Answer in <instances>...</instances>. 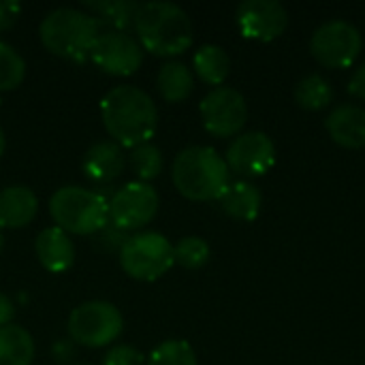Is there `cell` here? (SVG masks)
Returning a JSON list of instances; mask_svg holds the SVG:
<instances>
[{
  "instance_id": "6da1fadb",
  "label": "cell",
  "mask_w": 365,
  "mask_h": 365,
  "mask_svg": "<svg viewBox=\"0 0 365 365\" xmlns=\"http://www.w3.org/2000/svg\"><path fill=\"white\" fill-rule=\"evenodd\" d=\"M101 118L113 141L124 148L150 141L158 124V111L152 96L133 83L115 86L105 94L101 101Z\"/></svg>"
},
{
  "instance_id": "7a4b0ae2",
  "label": "cell",
  "mask_w": 365,
  "mask_h": 365,
  "mask_svg": "<svg viewBox=\"0 0 365 365\" xmlns=\"http://www.w3.org/2000/svg\"><path fill=\"white\" fill-rule=\"evenodd\" d=\"M171 178L186 199L214 201L229 186V167L214 148L190 145L175 156Z\"/></svg>"
},
{
  "instance_id": "3957f363",
  "label": "cell",
  "mask_w": 365,
  "mask_h": 365,
  "mask_svg": "<svg viewBox=\"0 0 365 365\" xmlns=\"http://www.w3.org/2000/svg\"><path fill=\"white\" fill-rule=\"evenodd\" d=\"M135 30L141 47L156 56H178L192 45L190 17L173 2L141 4Z\"/></svg>"
},
{
  "instance_id": "277c9868",
  "label": "cell",
  "mask_w": 365,
  "mask_h": 365,
  "mask_svg": "<svg viewBox=\"0 0 365 365\" xmlns=\"http://www.w3.org/2000/svg\"><path fill=\"white\" fill-rule=\"evenodd\" d=\"M41 43L56 56L81 62L90 58L101 24L86 11L60 6L47 13L38 26Z\"/></svg>"
},
{
  "instance_id": "5b68a950",
  "label": "cell",
  "mask_w": 365,
  "mask_h": 365,
  "mask_svg": "<svg viewBox=\"0 0 365 365\" xmlns=\"http://www.w3.org/2000/svg\"><path fill=\"white\" fill-rule=\"evenodd\" d=\"M49 214L66 233L92 235L109 222V201L90 188L62 186L49 199Z\"/></svg>"
},
{
  "instance_id": "8992f818",
  "label": "cell",
  "mask_w": 365,
  "mask_h": 365,
  "mask_svg": "<svg viewBox=\"0 0 365 365\" xmlns=\"http://www.w3.org/2000/svg\"><path fill=\"white\" fill-rule=\"evenodd\" d=\"M173 263L175 259L171 242L156 231L135 233L126 237L124 246L120 248V265L135 280H158L171 269Z\"/></svg>"
},
{
  "instance_id": "52a82bcc",
  "label": "cell",
  "mask_w": 365,
  "mask_h": 365,
  "mask_svg": "<svg viewBox=\"0 0 365 365\" xmlns=\"http://www.w3.org/2000/svg\"><path fill=\"white\" fill-rule=\"evenodd\" d=\"M122 334V314L109 302H86L68 317V336L75 344L101 349Z\"/></svg>"
},
{
  "instance_id": "ba28073f",
  "label": "cell",
  "mask_w": 365,
  "mask_h": 365,
  "mask_svg": "<svg viewBox=\"0 0 365 365\" xmlns=\"http://www.w3.org/2000/svg\"><path fill=\"white\" fill-rule=\"evenodd\" d=\"M361 45V32L344 19L323 24L310 38L312 56L327 68H349L357 60Z\"/></svg>"
},
{
  "instance_id": "9c48e42d",
  "label": "cell",
  "mask_w": 365,
  "mask_h": 365,
  "mask_svg": "<svg viewBox=\"0 0 365 365\" xmlns=\"http://www.w3.org/2000/svg\"><path fill=\"white\" fill-rule=\"evenodd\" d=\"M199 111L205 130L220 139L237 135L248 120L246 98L229 86H220L207 92L199 105Z\"/></svg>"
},
{
  "instance_id": "30bf717a",
  "label": "cell",
  "mask_w": 365,
  "mask_h": 365,
  "mask_svg": "<svg viewBox=\"0 0 365 365\" xmlns=\"http://www.w3.org/2000/svg\"><path fill=\"white\" fill-rule=\"evenodd\" d=\"M158 212V192L145 182H128L109 201V220L120 231H137Z\"/></svg>"
},
{
  "instance_id": "8fae6325",
  "label": "cell",
  "mask_w": 365,
  "mask_h": 365,
  "mask_svg": "<svg viewBox=\"0 0 365 365\" xmlns=\"http://www.w3.org/2000/svg\"><path fill=\"white\" fill-rule=\"evenodd\" d=\"M90 60L109 75H133L143 62V47L133 34L107 28L96 36Z\"/></svg>"
},
{
  "instance_id": "7c38bea8",
  "label": "cell",
  "mask_w": 365,
  "mask_h": 365,
  "mask_svg": "<svg viewBox=\"0 0 365 365\" xmlns=\"http://www.w3.org/2000/svg\"><path fill=\"white\" fill-rule=\"evenodd\" d=\"M225 163L229 171L244 178L265 175L276 163V145L261 130H248L235 137L227 150Z\"/></svg>"
},
{
  "instance_id": "4fadbf2b",
  "label": "cell",
  "mask_w": 365,
  "mask_h": 365,
  "mask_svg": "<svg viewBox=\"0 0 365 365\" xmlns=\"http://www.w3.org/2000/svg\"><path fill=\"white\" fill-rule=\"evenodd\" d=\"M289 24L287 9L276 0H246L237 6V26L246 38L274 41Z\"/></svg>"
},
{
  "instance_id": "5bb4252c",
  "label": "cell",
  "mask_w": 365,
  "mask_h": 365,
  "mask_svg": "<svg viewBox=\"0 0 365 365\" xmlns=\"http://www.w3.org/2000/svg\"><path fill=\"white\" fill-rule=\"evenodd\" d=\"M34 252L38 263L51 274H62L71 269L75 261V244L60 227L43 229L34 242Z\"/></svg>"
},
{
  "instance_id": "9a60e30c",
  "label": "cell",
  "mask_w": 365,
  "mask_h": 365,
  "mask_svg": "<svg viewBox=\"0 0 365 365\" xmlns=\"http://www.w3.org/2000/svg\"><path fill=\"white\" fill-rule=\"evenodd\" d=\"M126 167V156L122 145L115 141H98L94 143L81 160L83 175L96 184L113 182Z\"/></svg>"
},
{
  "instance_id": "2e32d148",
  "label": "cell",
  "mask_w": 365,
  "mask_h": 365,
  "mask_svg": "<svg viewBox=\"0 0 365 365\" xmlns=\"http://www.w3.org/2000/svg\"><path fill=\"white\" fill-rule=\"evenodd\" d=\"M329 137L349 150L365 145V109L357 105H338L325 120Z\"/></svg>"
},
{
  "instance_id": "e0dca14e",
  "label": "cell",
  "mask_w": 365,
  "mask_h": 365,
  "mask_svg": "<svg viewBox=\"0 0 365 365\" xmlns=\"http://www.w3.org/2000/svg\"><path fill=\"white\" fill-rule=\"evenodd\" d=\"M38 199L21 184L6 186L0 190V229H21L36 216Z\"/></svg>"
},
{
  "instance_id": "ac0fdd59",
  "label": "cell",
  "mask_w": 365,
  "mask_h": 365,
  "mask_svg": "<svg viewBox=\"0 0 365 365\" xmlns=\"http://www.w3.org/2000/svg\"><path fill=\"white\" fill-rule=\"evenodd\" d=\"M218 201L222 210L235 220L252 222L261 212V190L246 180L229 182Z\"/></svg>"
},
{
  "instance_id": "d6986e66",
  "label": "cell",
  "mask_w": 365,
  "mask_h": 365,
  "mask_svg": "<svg viewBox=\"0 0 365 365\" xmlns=\"http://www.w3.org/2000/svg\"><path fill=\"white\" fill-rule=\"evenodd\" d=\"M139 6H141L139 2H130V0L83 2L86 13H90L98 24L103 21L105 26H109V30H122V32H126L128 28H135Z\"/></svg>"
},
{
  "instance_id": "ffe728a7",
  "label": "cell",
  "mask_w": 365,
  "mask_h": 365,
  "mask_svg": "<svg viewBox=\"0 0 365 365\" xmlns=\"http://www.w3.org/2000/svg\"><path fill=\"white\" fill-rule=\"evenodd\" d=\"M156 86H158V92L165 101L180 103V101L190 96L192 86H195V77L184 62L171 60V62H165L160 66L158 77H156Z\"/></svg>"
},
{
  "instance_id": "44dd1931",
  "label": "cell",
  "mask_w": 365,
  "mask_h": 365,
  "mask_svg": "<svg viewBox=\"0 0 365 365\" xmlns=\"http://www.w3.org/2000/svg\"><path fill=\"white\" fill-rule=\"evenodd\" d=\"M34 359V340L19 325L0 327V365H30Z\"/></svg>"
},
{
  "instance_id": "7402d4cb",
  "label": "cell",
  "mask_w": 365,
  "mask_h": 365,
  "mask_svg": "<svg viewBox=\"0 0 365 365\" xmlns=\"http://www.w3.org/2000/svg\"><path fill=\"white\" fill-rule=\"evenodd\" d=\"M192 64H195L197 75L205 83L216 86V88H220L227 81L229 73H231V58L220 45H203V47H199L195 58H192Z\"/></svg>"
},
{
  "instance_id": "603a6c76",
  "label": "cell",
  "mask_w": 365,
  "mask_h": 365,
  "mask_svg": "<svg viewBox=\"0 0 365 365\" xmlns=\"http://www.w3.org/2000/svg\"><path fill=\"white\" fill-rule=\"evenodd\" d=\"M295 101L308 111H321L331 105L334 88L323 75L312 73L295 86Z\"/></svg>"
},
{
  "instance_id": "cb8c5ba5",
  "label": "cell",
  "mask_w": 365,
  "mask_h": 365,
  "mask_svg": "<svg viewBox=\"0 0 365 365\" xmlns=\"http://www.w3.org/2000/svg\"><path fill=\"white\" fill-rule=\"evenodd\" d=\"M128 165L135 171V175L139 178V182H145L148 184L150 180H154L156 175H160L163 165H165V158H163V152L154 143L145 141L141 145L130 148Z\"/></svg>"
},
{
  "instance_id": "d4e9b609",
  "label": "cell",
  "mask_w": 365,
  "mask_h": 365,
  "mask_svg": "<svg viewBox=\"0 0 365 365\" xmlns=\"http://www.w3.org/2000/svg\"><path fill=\"white\" fill-rule=\"evenodd\" d=\"M26 77V62L21 58V53L0 41V92H6V90H13L17 88Z\"/></svg>"
},
{
  "instance_id": "484cf974",
  "label": "cell",
  "mask_w": 365,
  "mask_h": 365,
  "mask_svg": "<svg viewBox=\"0 0 365 365\" xmlns=\"http://www.w3.org/2000/svg\"><path fill=\"white\" fill-rule=\"evenodd\" d=\"M148 365H197V355L186 340H167L150 353Z\"/></svg>"
},
{
  "instance_id": "4316f807",
  "label": "cell",
  "mask_w": 365,
  "mask_h": 365,
  "mask_svg": "<svg viewBox=\"0 0 365 365\" xmlns=\"http://www.w3.org/2000/svg\"><path fill=\"white\" fill-rule=\"evenodd\" d=\"M173 259L178 265H182L186 269H199L210 261V246L205 240H201L197 235L182 237L173 246Z\"/></svg>"
},
{
  "instance_id": "83f0119b",
  "label": "cell",
  "mask_w": 365,
  "mask_h": 365,
  "mask_svg": "<svg viewBox=\"0 0 365 365\" xmlns=\"http://www.w3.org/2000/svg\"><path fill=\"white\" fill-rule=\"evenodd\" d=\"M103 365H143V355L128 344H118L109 349Z\"/></svg>"
},
{
  "instance_id": "f1b7e54d",
  "label": "cell",
  "mask_w": 365,
  "mask_h": 365,
  "mask_svg": "<svg viewBox=\"0 0 365 365\" xmlns=\"http://www.w3.org/2000/svg\"><path fill=\"white\" fill-rule=\"evenodd\" d=\"M21 13V4L15 0H0V32L13 28V24L17 21Z\"/></svg>"
},
{
  "instance_id": "f546056e",
  "label": "cell",
  "mask_w": 365,
  "mask_h": 365,
  "mask_svg": "<svg viewBox=\"0 0 365 365\" xmlns=\"http://www.w3.org/2000/svg\"><path fill=\"white\" fill-rule=\"evenodd\" d=\"M51 355L60 364L71 361V357H75V342L73 340H56V344L51 346Z\"/></svg>"
},
{
  "instance_id": "4dcf8cb0",
  "label": "cell",
  "mask_w": 365,
  "mask_h": 365,
  "mask_svg": "<svg viewBox=\"0 0 365 365\" xmlns=\"http://www.w3.org/2000/svg\"><path fill=\"white\" fill-rule=\"evenodd\" d=\"M349 94H353L355 98H361L365 101V62L355 68V73L351 75V81H349Z\"/></svg>"
},
{
  "instance_id": "1f68e13d",
  "label": "cell",
  "mask_w": 365,
  "mask_h": 365,
  "mask_svg": "<svg viewBox=\"0 0 365 365\" xmlns=\"http://www.w3.org/2000/svg\"><path fill=\"white\" fill-rule=\"evenodd\" d=\"M13 314H15V306H13V302H11L4 293H0V327L11 325Z\"/></svg>"
},
{
  "instance_id": "d6a6232c",
  "label": "cell",
  "mask_w": 365,
  "mask_h": 365,
  "mask_svg": "<svg viewBox=\"0 0 365 365\" xmlns=\"http://www.w3.org/2000/svg\"><path fill=\"white\" fill-rule=\"evenodd\" d=\"M4 145H6V139H4V130H2V126H0V156L4 154Z\"/></svg>"
},
{
  "instance_id": "836d02e7",
  "label": "cell",
  "mask_w": 365,
  "mask_h": 365,
  "mask_svg": "<svg viewBox=\"0 0 365 365\" xmlns=\"http://www.w3.org/2000/svg\"><path fill=\"white\" fill-rule=\"evenodd\" d=\"M2 246H4V237H2V233H0V250H2Z\"/></svg>"
},
{
  "instance_id": "e575fe53",
  "label": "cell",
  "mask_w": 365,
  "mask_h": 365,
  "mask_svg": "<svg viewBox=\"0 0 365 365\" xmlns=\"http://www.w3.org/2000/svg\"><path fill=\"white\" fill-rule=\"evenodd\" d=\"M77 365H81V364H77Z\"/></svg>"
}]
</instances>
